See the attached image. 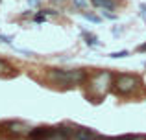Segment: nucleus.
Returning a JSON list of instances; mask_svg holds the SVG:
<instances>
[{
	"instance_id": "1",
	"label": "nucleus",
	"mask_w": 146,
	"mask_h": 140,
	"mask_svg": "<svg viewBox=\"0 0 146 140\" xmlns=\"http://www.w3.org/2000/svg\"><path fill=\"white\" fill-rule=\"evenodd\" d=\"M85 72L76 68V70H50V79L57 85L63 87H72V85H80L85 81Z\"/></svg>"
},
{
	"instance_id": "2",
	"label": "nucleus",
	"mask_w": 146,
	"mask_h": 140,
	"mask_svg": "<svg viewBox=\"0 0 146 140\" xmlns=\"http://www.w3.org/2000/svg\"><path fill=\"white\" fill-rule=\"evenodd\" d=\"M141 79L133 74H118L115 78V89L118 90L120 94H131L139 89Z\"/></svg>"
},
{
	"instance_id": "3",
	"label": "nucleus",
	"mask_w": 146,
	"mask_h": 140,
	"mask_svg": "<svg viewBox=\"0 0 146 140\" xmlns=\"http://www.w3.org/2000/svg\"><path fill=\"white\" fill-rule=\"evenodd\" d=\"M111 85V74L107 70L96 72V74L91 78V90H93L96 96H104V94L109 90Z\"/></svg>"
},
{
	"instance_id": "4",
	"label": "nucleus",
	"mask_w": 146,
	"mask_h": 140,
	"mask_svg": "<svg viewBox=\"0 0 146 140\" xmlns=\"http://www.w3.org/2000/svg\"><path fill=\"white\" fill-rule=\"evenodd\" d=\"M28 137L32 140H48L54 138V129L52 127H35V129L30 131Z\"/></svg>"
},
{
	"instance_id": "5",
	"label": "nucleus",
	"mask_w": 146,
	"mask_h": 140,
	"mask_svg": "<svg viewBox=\"0 0 146 140\" xmlns=\"http://www.w3.org/2000/svg\"><path fill=\"white\" fill-rule=\"evenodd\" d=\"M6 129L9 131V133H13V135H30V126L28 124H24V122H7L6 124Z\"/></svg>"
},
{
	"instance_id": "6",
	"label": "nucleus",
	"mask_w": 146,
	"mask_h": 140,
	"mask_svg": "<svg viewBox=\"0 0 146 140\" xmlns=\"http://www.w3.org/2000/svg\"><path fill=\"white\" fill-rule=\"evenodd\" d=\"M94 138H98V135L91 129H85V127H80L74 131V140H94Z\"/></svg>"
},
{
	"instance_id": "7",
	"label": "nucleus",
	"mask_w": 146,
	"mask_h": 140,
	"mask_svg": "<svg viewBox=\"0 0 146 140\" xmlns=\"http://www.w3.org/2000/svg\"><path fill=\"white\" fill-rule=\"evenodd\" d=\"M91 4H93V6H96V7H102L104 11L115 9V2H113V0H91Z\"/></svg>"
},
{
	"instance_id": "8",
	"label": "nucleus",
	"mask_w": 146,
	"mask_h": 140,
	"mask_svg": "<svg viewBox=\"0 0 146 140\" xmlns=\"http://www.w3.org/2000/svg\"><path fill=\"white\" fill-rule=\"evenodd\" d=\"M83 35H85V43L89 44V46H98V39L93 33H83Z\"/></svg>"
},
{
	"instance_id": "9",
	"label": "nucleus",
	"mask_w": 146,
	"mask_h": 140,
	"mask_svg": "<svg viewBox=\"0 0 146 140\" xmlns=\"http://www.w3.org/2000/svg\"><path fill=\"white\" fill-rule=\"evenodd\" d=\"M72 4H74L76 7H80V9H87V6H89L87 0H72Z\"/></svg>"
},
{
	"instance_id": "10",
	"label": "nucleus",
	"mask_w": 146,
	"mask_h": 140,
	"mask_svg": "<svg viewBox=\"0 0 146 140\" xmlns=\"http://www.w3.org/2000/svg\"><path fill=\"white\" fill-rule=\"evenodd\" d=\"M128 52H126V50H122V52H113V54H111V57H113V59H118V57H128Z\"/></svg>"
},
{
	"instance_id": "11",
	"label": "nucleus",
	"mask_w": 146,
	"mask_h": 140,
	"mask_svg": "<svg viewBox=\"0 0 146 140\" xmlns=\"http://www.w3.org/2000/svg\"><path fill=\"white\" fill-rule=\"evenodd\" d=\"M83 18H87V20H91V22H100V17L91 15V13H83Z\"/></svg>"
},
{
	"instance_id": "12",
	"label": "nucleus",
	"mask_w": 146,
	"mask_h": 140,
	"mask_svg": "<svg viewBox=\"0 0 146 140\" xmlns=\"http://www.w3.org/2000/svg\"><path fill=\"white\" fill-rule=\"evenodd\" d=\"M141 17H143V20L146 22V4H141Z\"/></svg>"
},
{
	"instance_id": "13",
	"label": "nucleus",
	"mask_w": 146,
	"mask_h": 140,
	"mask_svg": "<svg viewBox=\"0 0 146 140\" xmlns=\"http://www.w3.org/2000/svg\"><path fill=\"white\" fill-rule=\"evenodd\" d=\"M0 41H2V43H7V44H9L13 39H11V37H7V35H2V33H0Z\"/></svg>"
},
{
	"instance_id": "14",
	"label": "nucleus",
	"mask_w": 146,
	"mask_h": 140,
	"mask_svg": "<svg viewBox=\"0 0 146 140\" xmlns=\"http://www.w3.org/2000/svg\"><path fill=\"white\" fill-rule=\"evenodd\" d=\"M102 15L106 18H111V20H115V18H117V15H113V13H107V11H102Z\"/></svg>"
},
{
	"instance_id": "15",
	"label": "nucleus",
	"mask_w": 146,
	"mask_h": 140,
	"mask_svg": "<svg viewBox=\"0 0 146 140\" xmlns=\"http://www.w3.org/2000/svg\"><path fill=\"white\" fill-rule=\"evenodd\" d=\"M33 20H35V22H43V20H44V15H43V13L35 15V17H33Z\"/></svg>"
},
{
	"instance_id": "16",
	"label": "nucleus",
	"mask_w": 146,
	"mask_h": 140,
	"mask_svg": "<svg viewBox=\"0 0 146 140\" xmlns=\"http://www.w3.org/2000/svg\"><path fill=\"white\" fill-rule=\"evenodd\" d=\"M28 4H30V6H37V4H39V0H28Z\"/></svg>"
},
{
	"instance_id": "17",
	"label": "nucleus",
	"mask_w": 146,
	"mask_h": 140,
	"mask_svg": "<svg viewBox=\"0 0 146 140\" xmlns=\"http://www.w3.org/2000/svg\"><path fill=\"white\" fill-rule=\"evenodd\" d=\"M139 50H141V52H146V43H144V44H141V46H139Z\"/></svg>"
},
{
	"instance_id": "18",
	"label": "nucleus",
	"mask_w": 146,
	"mask_h": 140,
	"mask_svg": "<svg viewBox=\"0 0 146 140\" xmlns=\"http://www.w3.org/2000/svg\"><path fill=\"white\" fill-rule=\"evenodd\" d=\"M2 68H4V63H2V61H0V70H2Z\"/></svg>"
}]
</instances>
